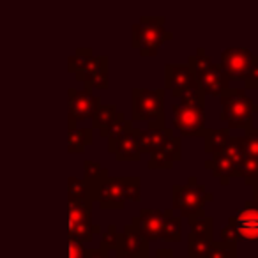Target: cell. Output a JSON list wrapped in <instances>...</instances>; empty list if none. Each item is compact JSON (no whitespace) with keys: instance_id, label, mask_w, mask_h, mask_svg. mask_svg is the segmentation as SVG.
<instances>
[{"instance_id":"cell-9","label":"cell","mask_w":258,"mask_h":258,"mask_svg":"<svg viewBox=\"0 0 258 258\" xmlns=\"http://www.w3.org/2000/svg\"><path fill=\"white\" fill-rule=\"evenodd\" d=\"M101 104V97L94 96L92 92L87 90H68V120L69 127L75 125V122L89 120L94 117L96 110Z\"/></svg>"},{"instance_id":"cell-13","label":"cell","mask_w":258,"mask_h":258,"mask_svg":"<svg viewBox=\"0 0 258 258\" xmlns=\"http://www.w3.org/2000/svg\"><path fill=\"white\" fill-rule=\"evenodd\" d=\"M228 223L235 226L239 240H258V205H254L253 200H247L244 207L237 211V214L230 216Z\"/></svg>"},{"instance_id":"cell-3","label":"cell","mask_w":258,"mask_h":258,"mask_svg":"<svg viewBox=\"0 0 258 258\" xmlns=\"http://www.w3.org/2000/svg\"><path fill=\"white\" fill-rule=\"evenodd\" d=\"M172 211H179L180 216L186 219H197L205 216V204L214 200V195L207 191L204 184L198 182L197 177H189L187 184L172 186Z\"/></svg>"},{"instance_id":"cell-44","label":"cell","mask_w":258,"mask_h":258,"mask_svg":"<svg viewBox=\"0 0 258 258\" xmlns=\"http://www.w3.org/2000/svg\"><path fill=\"white\" fill-rule=\"evenodd\" d=\"M118 258H140V256H118ZM149 258V256H147Z\"/></svg>"},{"instance_id":"cell-14","label":"cell","mask_w":258,"mask_h":258,"mask_svg":"<svg viewBox=\"0 0 258 258\" xmlns=\"http://www.w3.org/2000/svg\"><path fill=\"white\" fill-rule=\"evenodd\" d=\"M90 198H92V202L96 200L101 209L122 211L125 207V198L124 191H122L120 177H108L101 186L90 191Z\"/></svg>"},{"instance_id":"cell-6","label":"cell","mask_w":258,"mask_h":258,"mask_svg":"<svg viewBox=\"0 0 258 258\" xmlns=\"http://www.w3.org/2000/svg\"><path fill=\"white\" fill-rule=\"evenodd\" d=\"M254 64H258V55L251 53L247 48H226L219 60V68L230 82H244Z\"/></svg>"},{"instance_id":"cell-25","label":"cell","mask_w":258,"mask_h":258,"mask_svg":"<svg viewBox=\"0 0 258 258\" xmlns=\"http://www.w3.org/2000/svg\"><path fill=\"white\" fill-rule=\"evenodd\" d=\"M120 244H122V232H118L115 225H110L106 232L103 233V239H101V251L106 254H110L113 251L117 254V251L120 249Z\"/></svg>"},{"instance_id":"cell-28","label":"cell","mask_w":258,"mask_h":258,"mask_svg":"<svg viewBox=\"0 0 258 258\" xmlns=\"http://www.w3.org/2000/svg\"><path fill=\"white\" fill-rule=\"evenodd\" d=\"M180 237H182V221H180L179 216H175L172 212L168 216V219H166L161 240H165V242H179Z\"/></svg>"},{"instance_id":"cell-23","label":"cell","mask_w":258,"mask_h":258,"mask_svg":"<svg viewBox=\"0 0 258 258\" xmlns=\"http://www.w3.org/2000/svg\"><path fill=\"white\" fill-rule=\"evenodd\" d=\"M118 113L120 111L117 110V106L113 103H108V104L101 103L92 117V129H99V131L108 129L118 118Z\"/></svg>"},{"instance_id":"cell-27","label":"cell","mask_w":258,"mask_h":258,"mask_svg":"<svg viewBox=\"0 0 258 258\" xmlns=\"http://www.w3.org/2000/svg\"><path fill=\"white\" fill-rule=\"evenodd\" d=\"M101 232V226L99 225H80V226H71L69 228V239L76 240L80 244H87V242H92L94 239V233H99Z\"/></svg>"},{"instance_id":"cell-4","label":"cell","mask_w":258,"mask_h":258,"mask_svg":"<svg viewBox=\"0 0 258 258\" xmlns=\"http://www.w3.org/2000/svg\"><path fill=\"white\" fill-rule=\"evenodd\" d=\"M165 89H133L131 90V117L147 122L149 127L165 125Z\"/></svg>"},{"instance_id":"cell-32","label":"cell","mask_w":258,"mask_h":258,"mask_svg":"<svg viewBox=\"0 0 258 258\" xmlns=\"http://www.w3.org/2000/svg\"><path fill=\"white\" fill-rule=\"evenodd\" d=\"M179 99H180V104H184V106L205 110V94H204V90H202L200 85H195L193 89L186 90Z\"/></svg>"},{"instance_id":"cell-22","label":"cell","mask_w":258,"mask_h":258,"mask_svg":"<svg viewBox=\"0 0 258 258\" xmlns=\"http://www.w3.org/2000/svg\"><path fill=\"white\" fill-rule=\"evenodd\" d=\"M108 177H110L108 170L104 166H101L99 163L90 161V159L83 161V180H85L87 187H89V193L96 189L97 186H101Z\"/></svg>"},{"instance_id":"cell-11","label":"cell","mask_w":258,"mask_h":258,"mask_svg":"<svg viewBox=\"0 0 258 258\" xmlns=\"http://www.w3.org/2000/svg\"><path fill=\"white\" fill-rule=\"evenodd\" d=\"M108 152L115 156L117 161H140V129H131L108 140Z\"/></svg>"},{"instance_id":"cell-41","label":"cell","mask_w":258,"mask_h":258,"mask_svg":"<svg viewBox=\"0 0 258 258\" xmlns=\"http://www.w3.org/2000/svg\"><path fill=\"white\" fill-rule=\"evenodd\" d=\"M108 254L103 253L101 249H85L83 253V258H106Z\"/></svg>"},{"instance_id":"cell-15","label":"cell","mask_w":258,"mask_h":258,"mask_svg":"<svg viewBox=\"0 0 258 258\" xmlns=\"http://www.w3.org/2000/svg\"><path fill=\"white\" fill-rule=\"evenodd\" d=\"M117 256H149V242L144 239V235L138 232V228L133 223L125 225L122 230V244L120 249L117 251Z\"/></svg>"},{"instance_id":"cell-31","label":"cell","mask_w":258,"mask_h":258,"mask_svg":"<svg viewBox=\"0 0 258 258\" xmlns=\"http://www.w3.org/2000/svg\"><path fill=\"white\" fill-rule=\"evenodd\" d=\"M240 145H242L244 158L258 159V129L253 127L246 131V135L240 137Z\"/></svg>"},{"instance_id":"cell-12","label":"cell","mask_w":258,"mask_h":258,"mask_svg":"<svg viewBox=\"0 0 258 258\" xmlns=\"http://www.w3.org/2000/svg\"><path fill=\"white\" fill-rule=\"evenodd\" d=\"M198 85L195 71L189 64H166L165 66V90H172L173 97L179 99L186 90Z\"/></svg>"},{"instance_id":"cell-19","label":"cell","mask_w":258,"mask_h":258,"mask_svg":"<svg viewBox=\"0 0 258 258\" xmlns=\"http://www.w3.org/2000/svg\"><path fill=\"white\" fill-rule=\"evenodd\" d=\"M94 129L92 127H68V152L82 154L87 145H92Z\"/></svg>"},{"instance_id":"cell-37","label":"cell","mask_w":258,"mask_h":258,"mask_svg":"<svg viewBox=\"0 0 258 258\" xmlns=\"http://www.w3.org/2000/svg\"><path fill=\"white\" fill-rule=\"evenodd\" d=\"M207 258H237V244H226L221 240L212 242Z\"/></svg>"},{"instance_id":"cell-7","label":"cell","mask_w":258,"mask_h":258,"mask_svg":"<svg viewBox=\"0 0 258 258\" xmlns=\"http://www.w3.org/2000/svg\"><path fill=\"white\" fill-rule=\"evenodd\" d=\"M173 131H179L180 137H204L205 127V110L200 108L184 106L180 103H173Z\"/></svg>"},{"instance_id":"cell-42","label":"cell","mask_w":258,"mask_h":258,"mask_svg":"<svg viewBox=\"0 0 258 258\" xmlns=\"http://www.w3.org/2000/svg\"><path fill=\"white\" fill-rule=\"evenodd\" d=\"M149 258H175V254H173L172 249L166 247V249H158L154 256H149Z\"/></svg>"},{"instance_id":"cell-24","label":"cell","mask_w":258,"mask_h":258,"mask_svg":"<svg viewBox=\"0 0 258 258\" xmlns=\"http://www.w3.org/2000/svg\"><path fill=\"white\" fill-rule=\"evenodd\" d=\"M189 235L195 239H204L212 242V226H214V219L211 216H204V218H197L189 221Z\"/></svg>"},{"instance_id":"cell-10","label":"cell","mask_w":258,"mask_h":258,"mask_svg":"<svg viewBox=\"0 0 258 258\" xmlns=\"http://www.w3.org/2000/svg\"><path fill=\"white\" fill-rule=\"evenodd\" d=\"M172 209H165V211H159V209H142L140 214L133 218V225L138 228V232L144 235V239L147 242L151 240H161L163 230H165L166 219L172 214Z\"/></svg>"},{"instance_id":"cell-35","label":"cell","mask_w":258,"mask_h":258,"mask_svg":"<svg viewBox=\"0 0 258 258\" xmlns=\"http://www.w3.org/2000/svg\"><path fill=\"white\" fill-rule=\"evenodd\" d=\"M212 242L204 239H195V237L187 235V253H189V258H207Z\"/></svg>"},{"instance_id":"cell-17","label":"cell","mask_w":258,"mask_h":258,"mask_svg":"<svg viewBox=\"0 0 258 258\" xmlns=\"http://www.w3.org/2000/svg\"><path fill=\"white\" fill-rule=\"evenodd\" d=\"M173 135L175 133L172 127H147L140 131V152L149 156L156 154L168 144Z\"/></svg>"},{"instance_id":"cell-36","label":"cell","mask_w":258,"mask_h":258,"mask_svg":"<svg viewBox=\"0 0 258 258\" xmlns=\"http://www.w3.org/2000/svg\"><path fill=\"white\" fill-rule=\"evenodd\" d=\"M223 154L233 163V165L240 166V163L244 161L242 154V145H240V137H232L226 144V147L223 149Z\"/></svg>"},{"instance_id":"cell-38","label":"cell","mask_w":258,"mask_h":258,"mask_svg":"<svg viewBox=\"0 0 258 258\" xmlns=\"http://www.w3.org/2000/svg\"><path fill=\"white\" fill-rule=\"evenodd\" d=\"M221 242H226V244H237L239 242V235H237V230L232 223H226V226H223Z\"/></svg>"},{"instance_id":"cell-34","label":"cell","mask_w":258,"mask_h":258,"mask_svg":"<svg viewBox=\"0 0 258 258\" xmlns=\"http://www.w3.org/2000/svg\"><path fill=\"white\" fill-rule=\"evenodd\" d=\"M92 57H94L92 48H78V50H76L75 53L68 58L69 73H73V75H75V73H78L80 69H82Z\"/></svg>"},{"instance_id":"cell-29","label":"cell","mask_w":258,"mask_h":258,"mask_svg":"<svg viewBox=\"0 0 258 258\" xmlns=\"http://www.w3.org/2000/svg\"><path fill=\"white\" fill-rule=\"evenodd\" d=\"M122 191L125 202H140L142 200V179L140 177H120Z\"/></svg>"},{"instance_id":"cell-47","label":"cell","mask_w":258,"mask_h":258,"mask_svg":"<svg viewBox=\"0 0 258 258\" xmlns=\"http://www.w3.org/2000/svg\"><path fill=\"white\" fill-rule=\"evenodd\" d=\"M182 258H184V256H182Z\"/></svg>"},{"instance_id":"cell-2","label":"cell","mask_w":258,"mask_h":258,"mask_svg":"<svg viewBox=\"0 0 258 258\" xmlns=\"http://www.w3.org/2000/svg\"><path fill=\"white\" fill-rule=\"evenodd\" d=\"M165 16H142L131 27V46L140 50L144 57H154L158 50L173 39V34L165 29Z\"/></svg>"},{"instance_id":"cell-40","label":"cell","mask_w":258,"mask_h":258,"mask_svg":"<svg viewBox=\"0 0 258 258\" xmlns=\"http://www.w3.org/2000/svg\"><path fill=\"white\" fill-rule=\"evenodd\" d=\"M83 253H85L83 244L69 239V258H83Z\"/></svg>"},{"instance_id":"cell-30","label":"cell","mask_w":258,"mask_h":258,"mask_svg":"<svg viewBox=\"0 0 258 258\" xmlns=\"http://www.w3.org/2000/svg\"><path fill=\"white\" fill-rule=\"evenodd\" d=\"M237 177L244 179L251 186L258 184V159L253 158H244V161L240 163L239 170H237Z\"/></svg>"},{"instance_id":"cell-1","label":"cell","mask_w":258,"mask_h":258,"mask_svg":"<svg viewBox=\"0 0 258 258\" xmlns=\"http://www.w3.org/2000/svg\"><path fill=\"white\" fill-rule=\"evenodd\" d=\"M221 103V118L228 124V129H253L254 113H258V104L246 94L244 89H232L219 96Z\"/></svg>"},{"instance_id":"cell-21","label":"cell","mask_w":258,"mask_h":258,"mask_svg":"<svg viewBox=\"0 0 258 258\" xmlns=\"http://www.w3.org/2000/svg\"><path fill=\"white\" fill-rule=\"evenodd\" d=\"M92 200H76L68 202L69 207V228L92 223Z\"/></svg>"},{"instance_id":"cell-20","label":"cell","mask_w":258,"mask_h":258,"mask_svg":"<svg viewBox=\"0 0 258 258\" xmlns=\"http://www.w3.org/2000/svg\"><path fill=\"white\" fill-rule=\"evenodd\" d=\"M232 138V131L228 127L223 129H207L204 135V152L207 156H214L223 152V149L226 147L228 140Z\"/></svg>"},{"instance_id":"cell-46","label":"cell","mask_w":258,"mask_h":258,"mask_svg":"<svg viewBox=\"0 0 258 258\" xmlns=\"http://www.w3.org/2000/svg\"><path fill=\"white\" fill-rule=\"evenodd\" d=\"M187 258H189V256H187Z\"/></svg>"},{"instance_id":"cell-16","label":"cell","mask_w":258,"mask_h":258,"mask_svg":"<svg viewBox=\"0 0 258 258\" xmlns=\"http://www.w3.org/2000/svg\"><path fill=\"white\" fill-rule=\"evenodd\" d=\"M180 159H182V144H180V137L173 135L161 151L151 156L149 170H170Z\"/></svg>"},{"instance_id":"cell-33","label":"cell","mask_w":258,"mask_h":258,"mask_svg":"<svg viewBox=\"0 0 258 258\" xmlns=\"http://www.w3.org/2000/svg\"><path fill=\"white\" fill-rule=\"evenodd\" d=\"M131 129H133V122L127 120V118H125V115L120 111L117 120H115L108 129L99 131V133H101V137H103V138H108V140H110V138H115V137H118V135L127 133V131H131Z\"/></svg>"},{"instance_id":"cell-39","label":"cell","mask_w":258,"mask_h":258,"mask_svg":"<svg viewBox=\"0 0 258 258\" xmlns=\"http://www.w3.org/2000/svg\"><path fill=\"white\" fill-rule=\"evenodd\" d=\"M244 87H246V89H258V64L253 66V69L249 71L247 78L244 80Z\"/></svg>"},{"instance_id":"cell-45","label":"cell","mask_w":258,"mask_h":258,"mask_svg":"<svg viewBox=\"0 0 258 258\" xmlns=\"http://www.w3.org/2000/svg\"><path fill=\"white\" fill-rule=\"evenodd\" d=\"M254 258H258V256H254Z\"/></svg>"},{"instance_id":"cell-8","label":"cell","mask_w":258,"mask_h":258,"mask_svg":"<svg viewBox=\"0 0 258 258\" xmlns=\"http://www.w3.org/2000/svg\"><path fill=\"white\" fill-rule=\"evenodd\" d=\"M110 62L106 55L92 57L78 73H75L76 80L83 83V90L92 92L94 89L106 90L110 87Z\"/></svg>"},{"instance_id":"cell-5","label":"cell","mask_w":258,"mask_h":258,"mask_svg":"<svg viewBox=\"0 0 258 258\" xmlns=\"http://www.w3.org/2000/svg\"><path fill=\"white\" fill-rule=\"evenodd\" d=\"M187 64L193 68L197 82L202 87L204 94L212 97H219L225 90L230 89V83L232 82L226 78L225 73L221 71V68L211 60V57H209L204 48H197V51H195V55L189 57Z\"/></svg>"},{"instance_id":"cell-18","label":"cell","mask_w":258,"mask_h":258,"mask_svg":"<svg viewBox=\"0 0 258 258\" xmlns=\"http://www.w3.org/2000/svg\"><path fill=\"white\" fill-rule=\"evenodd\" d=\"M205 168L211 170V173L221 180L223 186H228L230 179H232V177H237L239 166L233 165L223 152H219V154H214L211 159L205 161Z\"/></svg>"},{"instance_id":"cell-26","label":"cell","mask_w":258,"mask_h":258,"mask_svg":"<svg viewBox=\"0 0 258 258\" xmlns=\"http://www.w3.org/2000/svg\"><path fill=\"white\" fill-rule=\"evenodd\" d=\"M76 200H92L85 180L80 177H69L68 179V202Z\"/></svg>"},{"instance_id":"cell-43","label":"cell","mask_w":258,"mask_h":258,"mask_svg":"<svg viewBox=\"0 0 258 258\" xmlns=\"http://www.w3.org/2000/svg\"><path fill=\"white\" fill-rule=\"evenodd\" d=\"M253 204L258 205V184L256 186H253Z\"/></svg>"}]
</instances>
